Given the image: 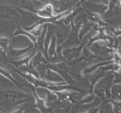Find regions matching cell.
I'll use <instances>...</instances> for the list:
<instances>
[{
	"instance_id": "obj_5",
	"label": "cell",
	"mask_w": 121,
	"mask_h": 113,
	"mask_svg": "<svg viewBox=\"0 0 121 113\" xmlns=\"http://www.w3.org/2000/svg\"><path fill=\"white\" fill-rule=\"evenodd\" d=\"M9 45V40L6 38V36L0 35V49L2 50H6Z\"/></svg>"
},
{
	"instance_id": "obj_2",
	"label": "cell",
	"mask_w": 121,
	"mask_h": 113,
	"mask_svg": "<svg viewBox=\"0 0 121 113\" xmlns=\"http://www.w3.org/2000/svg\"><path fill=\"white\" fill-rule=\"evenodd\" d=\"M0 18L5 20H18L21 18V10L9 5H0Z\"/></svg>"
},
{
	"instance_id": "obj_4",
	"label": "cell",
	"mask_w": 121,
	"mask_h": 113,
	"mask_svg": "<svg viewBox=\"0 0 121 113\" xmlns=\"http://www.w3.org/2000/svg\"><path fill=\"white\" fill-rule=\"evenodd\" d=\"M53 6H52L50 4H46V5L43 6L41 9L38 10V11H37V13H38V14L42 17V18H47L53 15Z\"/></svg>"
},
{
	"instance_id": "obj_3",
	"label": "cell",
	"mask_w": 121,
	"mask_h": 113,
	"mask_svg": "<svg viewBox=\"0 0 121 113\" xmlns=\"http://www.w3.org/2000/svg\"><path fill=\"white\" fill-rule=\"evenodd\" d=\"M18 23L16 20H5L2 19L0 22V35L9 36L14 34L17 30Z\"/></svg>"
},
{
	"instance_id": "obj_1",
	"label": "cell",
	"mask_w": 121,
	"mask_h": 113,
	"mask_svg": "<svg viewBox=\"0 0 121 113\" xmlns=\"http://www.w3.org/2000/svg\"><path fill=\"white\" fill-rule=\"evenodd\" d=\"M30 96L19 91L8 90L0 92V100L9 104H18L27 101Z\"/></svg>"
}]
</instances>
